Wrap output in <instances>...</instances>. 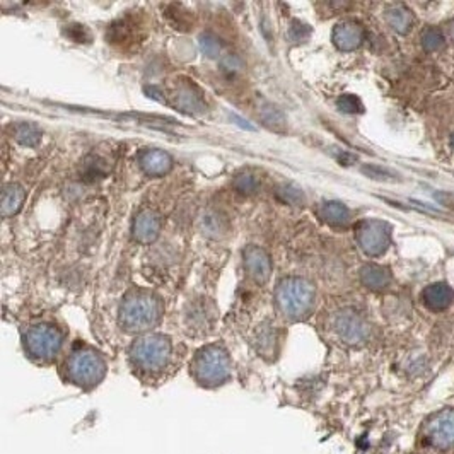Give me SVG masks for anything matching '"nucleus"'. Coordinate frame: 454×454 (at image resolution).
I'll list each match as a JSON object with an SVG mask.
<instances>
[{"mask_svg":"<svg viewBox=\"0 0 454 454\" xmlns=\"http://www.w3.org/2000/svg\"><path fill=\"white\" fill-rule=\"evenodd\" d=\"M128 359L133 369L140 374H161L173 360L171 338L159 333L140 336L130 345Z\"/></svg>","mask_w":454,"mask_h":454,"instance_id":"obj_1","label":"nucleus"},{"mask_svg":"<svg viewBox=\"0 0 454 454\" xmlns=\"http://www.w3.org/2000/svg\"><path fill=\"white\" fill-rule=\"evenodd\" d=\"M161 301L152 292L132 289L120 306V324L128 333H144L159 323Z\"/></svg>","mask_w":454,"mask_h":454,"instance_id":"obj_2","label":"nucleus"},{"mask_svg":"<svg viewBox=\"0 0 454 454\" xmlns=\"http://www.w3.org/2000/svg\"><path fill=\"white\" fill-rule=\"evenodd\" d=\"M65 379L82 389L96 388L108 372V364L103 354L94 348L79 345L72 348L65 360Z\"/></svg>","mask_w":454,"mask_h":454,"instance_id":"obj_3","label":"nucleus"},{"mask_svg":"<svg viewBox=\"0 0 454 454\" xmlns=\"http://www.w3.org/2000/svg\"><path fill=\"white\" fill-rule=\"evenodd\" d=\"M275 301L278 309L292 321H302L313 311L316 289L309 281L301 277H287L278 282L275 289Z\"/></svg>","mask_w":454,"mask_h":454,"instance_id":"obj_4","label":"nucleus"},{"mask_svg":"<svg viewBox=\"0 0 454 454\" xmlns=\"http://www.w3.org/2000/svg\"><path fill=\"white\" fill-rule=\"evenodd\" d=\"M192 376L200 386L217 388L231 379V357L219 343L202 347L192 360Z\"/></svg>","mask_w":454,"mask_h":454,"instance_id":"obj_5","label":"nucleus"},{"mask_svg":"<svg viewBox=\"0 0 454 454\" xmlns=\"http://www.w3.org/2000/svg\"><path fill=\"white\" fill-rule=\"evenodd\" d=\"M63 347V333L50 323L32 324L24 333V348L32 360L50 362Z\"/></svg>","mask_w":454,"mask_h":454,"instance_id":"obj_6","label":"nucleus"},{"mask_svg":"<svg viewBox=\"0 0 454 454\" xmlns=\"http://www.w3.org/2000/svg\"><path fill=\"white\" fill-rule=\"evenodd\" d=\"M422 437L427 448L436 449L439 453H446L454 449V410L436 412L425 420L422 429Z\"/></svg>","mask_w":454,"mask_h":454,"instance_id":"obj_7","label":"nucleus"},{"mask_svg":"<svg viewBox=\"0 0 454 454\" xmlns=\"http://www.w3.org/2000/svg\"><path fill=\"white\" fill-rule=\"evenodd\" d=\"M355 238L367 257H381L391 245V226L378 219H367L357 226Z\"/></svg>","mask_w":454,"mask_h":454,"instance_id":"obj_8","label":"nucleus"},{"mask_svg":"<svg viewBox=\"0 0 454 454\" xmlns=\"http://www.w3.org/2000/svg\"><path fill=\"white\" fill-rule=\"evenodd\" d=\"M335 333L347 345H362L371 335L369 323L354 309L338 311L333 319Z\"/></svg>","mask_w":454,"mask_h":454,"instance_id":"obj_9","label":"nucleus"},{"mask_svg":"<svg viewBox=\"0 0 454 454\" xmlns=\"http://www.w3.org/2000/svg\"><path fill=\"white\" fill-rule=\"evenodd\" d=\"M243 262L248 275L257 283L269 282L271 275V262L269 253L259 246L251 245L243 251Z\"/></svg>","mask_w":454,"mask_h":454,"instance_id":"obj_10","label":"nucleus"},{"mask_svg":"<svg viewBox=\"0 0 454 454\" xmlns=\"http://www.w3.org/2000/svg\"><path fill=\"white\" fill-rule=\"evenodd\" d=\"M366 38V31L355 21H343L338 23L331 32V39H333L335 47L342 51H354L360 44L364 43Z\"/></svg>","mask_w":454,"mask_h":454,"instance_id":"obj_11","label":"nucleus"},{"mask_svg":"<svg viewBox=\"0 0 454 454\" xmlns=\"http://www.w3.org/2000/svg\"><path fill=\"white\" fill-rule=\"evenodd\" d=\"M161 233V219L159 214L147 209L142 210L133 221V238L142 245H151L157 239Z\"/></svg>","mask_w":454,"mask_h":454,"instance_id":"obj_12","label":"nucleus"},{"mask_svg":"<svg viewBox=\"0 0 454 454\" xmlns=\"http://www.w3.org/2000/svg\"><path fill=\"white\" fill-rule=\"evenodd\" d=\"M139 162L145 174L149 176H162L173 168V157L161 149H147L140 154Z\"/></svg>","mask_w":454,"mask_h":454,"instance_id":"obj_13","label":"nucleus"},{"mask_svg":"<svg viewBox=\"0 0 454 454\" xmlns=\"http://www.w3.org/2000/svg\"><path fill=\"white\" fill-rule=\"evenodd\" d=\"M422 301L431 311H444L454 301V292L448 283L436 282L425 287L422 292Z\"/></svg>","mask_w":454,"mask_h":454,"instance_id":"obj_14","label":"nucleus"},{"mask_svg":"<svg viewBox=\"0 0 454 454\" xmlns=\"http://www.w3.org/2000/svg\"><path fill=\"white\" fill-rule=\"evenodd\" d=\"M174 99H176V106L181 111L188 113V115H200V113L205 111L204 97L192 84H185V86L178 87Z\"/></svg>","mask_w":454,"mask_h":454,"instance_id":"obj_15","label":"nucleus"},{"mask_svg":"<svg viewBox=\"0 0 454 454\" xmlns=\"http://www.w3.org/2000/svg\"><path fill=\"white\" fill-rule=\"evenodd\" d=\"M384 19H386L388 26L398 35H407L415 24V18H413L412 11L408 9L403 4H391L384 11Z\"/></svg>","mask_w":454,"mask_h":454,"instance_id":"obj_16","label":"nucleus"},{"mask_svg":"<svg viewBox=\"0 0 454 454\" xmlns=\"http://www.w3.org/2000/svg\"><path fill=\"white\" fill-rule=\"evenodd\" d=\"M391 271L376 263H367L360 269V282L371 290H384L391 286Z\"/></svg>","mask_w":454,"mask_h":454,"instance_id":"obj_17","label":"nucleus"},{"mask_svg":"<svg viewBox=\"0 0 454 454\" xmlns=\"http://www.w3.org/2000/svg\"><path fill=\"white\" fill-rule=\"evenodd\" d=\"M24 202V190L21 185L9 183L4 186L2 197H0V214L2 217H11L19 212Z\"/></svg>","mask_w":454,"mask_h":454,"instance_id":"obj_18","label":"nucleus"},{"mask_svg":"<svg viewBox=\"0 0 454 454\" xmlns=\"http://www.w3.org/2000/svg\"><path fill=\"white\" fill-rule=\"evenodd\" d=\"M319 217L323 219L326 224L342 227L350 222V210L342 202H324L319 207Z\"/></svg>","mask_w":454,"mask_h":454,"instance_id":"obj_19","label":"nucleus"},{"mask_svg":"<svg viewBox=\"0 0 454 454\" xmlns=\"http://www.w3.org/2000/svg\"><path fill=\"white\" fill-rule=\"evenodd\" d=\"M12 133H14V139L21 145H26V147H36L42 142V130L36 127L35 123H27V121L14 125Z\"/></svg>","mask_w":454,"mask_h":454,"instance_id":"obj_20","label":"nucleus"},{"mask_svg":"<svg viewBox=\"0 0 454 454\" xmlns=\"http://www.w3.org/2000/svg\"><path fill=\"white\" fill-rule=\"evenodd\" d=\"M227 231L226 219L217 212H207L202 217V233L209 238H221Z\"/></svg>","mask_w":454,"mask_h":454,"instance_id":"obj_21","label":"nucleus"},{"mask_svg":"<svg viewBox=\"0 0 454 454\" xmlns=\"http://www.w3.org/2000/svg\"><path fill=\"white\" fill-rule=\"evenodd\" d=\"M422 47H424L425 51H439L446 47V39L437 27H427L424 32H422Z\"/></svg>","mask_w":454,"mask_h":454,"instance_id":"obj_22","label":"nucleus"},{"mask_svg":"<svg viewBox=\"0 0 454 454\" xmlns=\"http://www.w3.org/2000/svg\"><path fill=\"white\" fill-rule=\"evenodd\" d=\"M277 195L282 202H286V204H290V205H301L304 202L302 192L294 185L278 186Z\"/></svg>","mask_w":454,"mask_h":454,"instance_id":"obj_23","label":"nucleus"},{"mask_svg":"<svg viewBox=\"0 0 454 454\" xmlns=\"http://www.w3.org/2000/svg\"><path fill=\"white\" fill-rule=\"evenodd\" d=\"M233 185L239 193H245V195H251L258 190V180L253 176V174H248V173L238 174V176L234 178Z\"/></svg>","mask_w":454,"mask_h":454,"instance_id":"obj_24","label":"nucleus"},{"mask_svg":"<svg viewBox=\"0 0 454 454\" xmlns=\"http://www.w3.org/2000/svg\"><path fill=\"white\" fill-rule=\"evenodd\" d=\"M336 106H338L340 111L348 113V115H355V113H362V103L360 99L354 94H343L336 99Z\"/></svg>","mask_w":454,"mask_h":454,"instance_id":"obj_25","label":"nucleus"},{"mask_svg":"<svg viewBox=\"0 0 454 454\" xmlns=\"http://www.w3.org/2000/svg\"><path fill=\"white\" fill-rule=\"evenodd\" d=\"M262 118L274 130H281L286 125V118H283L282 113L275 106H271V104H265L262 108Z\"/></svg>","mask_w":454,"mask_h":454,"instance_id":"obj_26","label":"nucleus"},{"mask_svg":"<svg viewBox=\"0 0 454 454\" xmlns=\"http://www.w3.org/2000/svg\"><path fill=\"white\" fill-rule=\"evenodd\" d=\"M200 48L207 56H210V59H216V56L221 54V43H219L216 36L209 35V32L200 36Z\"/></svg>","mask_w":454,"mask_h":454,"instance_id":"obj_27","label":"nucleus"},{"mask_svg":"<svg viewBox=\"0 0 454 454\" xmlns=\"http://www.w3.org/2000/svg\"><path fill=\"white\" fill-rule=\"evenodd\" d=\"M362 173H366L369 178H374V180H386V181L396 180L395 173L388 171V169L379 168V166H364Z\"/></svg>","mask_w":454,"mask_h":454,"instance_id":"obj_28","label":"nucleus"},{"mask_svg":"<svg viewBox=\"0 0 454 454\" xmlns=\"http://www.w3.org/2000/svg\"><path fill=\"white\" fill-rule=\"evenodd\" d=\"M65 32H67L68 38H72L74 42H87L89 39V31L82 26V24H70L68 30Z\"/></svg>","mask_w":454,"mask_h":454,"instance_id":"obj_29","label":"nucleus"},{"mask_svg":"<svg viewBox=\"0 0 454 454\" xmlns=\"http://www.w3.org/2000/svg\"><path fill=\"white\" fill-rule=\"evenodd\" d=\"M309 32H311V30L307 27V24L294 21V23H292V26H290L289 36H290V39H304V38H307V36H309Z\"/></svg>","mask_w":454,"mask_h":454,"instance_id":"obj_30","label":"nucleus"},{"mask_svg":"<svg viewBox=\"0 0 454 454\" xmlns=\"http://www.w3.org/2000/svg\"><path fill=\"white\" fill-rule=\"evenodd\" d=\"M222 68L229 74H236L243 68V62L238 59L236 55H227L224 60H222Z\"/></svg>","mask_w":454,"mask_h":454,"instance_id":"obj_31","label":"nucleus"},{"mask_svg":"<svg viewBox=\"0 0 454 454\" xmlns=\"http://www.w3.org/2000/svg\"><path fill=\"white\" fill-rule=\"evenodd\" d=\"M449 32H451V38H453V42H454V21L451 23V27H449Z\"/></svg>","mask_w":454,"mask_h":454,"instance_id":"obj_32","label":"nucleus"},{"mask_svg":"<svg viewBox=\"0 0 454 454\" xmlns=\"http://www.w3.org/2000/svg\"><path fill=\"white\" fill-rule=\"evenodd\" d=\"M451 147L454 149V133L451 135Z\"/></svg>","mask_w":454,"mask_h":454,"instance_id":"obj_33","label":"nucleus"}]
</instances>
